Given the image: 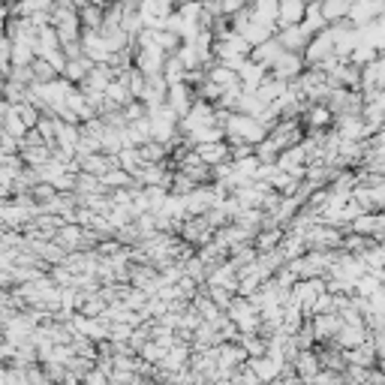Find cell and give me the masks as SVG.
<instances>
[{
  "label": "cell",
  "mask_w": 385,
  "mask_h": 385,
  "mask_svg": "<svg viewBox=\"0 0 385 385\" xmlns=\"http://www.w3.org/2000/svg\"><path fill=\"white\" fill-rule=\"evenodd\" d=\"M85 385H111V379H109V373L106 370H99V367H94L85 377Z\"/></svg>",
  "instance_id": "obj_8"
},
{
  "label": "cell",
  "mask_w": 385,
  "mask_h": 385,
  "mask_svg": "<svg viewBox=\"0 0 385 385\" xmlns=\"http://www.w3.org/2000/svg\"><path fill=\"white\" fill-rule=\"evenodd\" d=\"M196 154L202 157V163H208L211 169H217V166L232 160V145L226 142V139H220V142H202V145H196Z\"/></svg>",
  "instance_id": "obj_2"
},
{
  "label": "cell",
  "mask_w": 385,
  "mask_h": 385,
  "mask_svg": "<svg viewBox=\"0 0 385 385\" xmlns=\"http://www.w3.org/2000/svg\"><path fill=\"white\" fill-rule=\"evenodd\" d=\"M370 341V328L367 325H343L341 328V334H337V346L341 349H355V346H361V343H367Z\"/></svg>",
  "instance_id": "obj_3"
},
{
  "label": "cell",
  "mask_w": 385,
  "mask_h": 385,
  "mask_svg": "<svg viewBox=\"0 0 385 385\" xmlns=\"http://www.w3.org/2000/svg\"><path fill=\"white\" fill-rule=\"evenodd\" d=\"M346 361L349 365H358V367H379V355H377V346H373V341L361 343L355 349H346Z\"/></svg>",
  "instance_id": "obj_5"
},
{
  "label": "cell",
  "mask_w": 385,
  "mask_h": 385,
  "mask_svg": "<svg viewBox=\"0 0 385 385\" xmlns=\"http://www.w3.org/2000/svg\"><path fill=\"white\" fill-rule=\"evenodd\" d=\"M292 365H295L298 377H301L304 382L313 379L316 373L322 370V361H319V353H316V349H301V353L295 355V361H292Z\"/></svg>",
  "instance_id": "obj_4"
},
{
  "label": "cell",
  "mask_w": 385,
  "mask_h": 385,
  "mask_svg": "<svg viewBox=\"0 0 385 385\" xmlns=\"http://www.w3.org/2000/svg\"><path fill=\"white\" fill-rule=\"evenodd\" d=\"M241 346L247 349L250 358H259V355H268V337L262 331H250V334H241Z\"/></svg>",
  "instance_id": "obj_7"
},
{
  "label": "cell",
  "mask_w": 385,
  "mask_h": 385,
  "mask_svg": "<svg viewBox=\"0 0 385 385\" xmlns=\"http://www.w3.org/2000/svg\"><path fill=\"white\" fill-rule=\"evenodd\" d=\"M310 322H313V334L319 343H334L337 334H341V328L346 325L341 313H319V316H313Z\"/></svg>",
  "instance_id": "obj_1"
},
{
  "label": "cell",
  "mask_w": 385,
  "mask_h": 385,
  "mask_svg": "<svg viewBox=\"0 0 385 385\" xmlns=\"http://www.w3.org/2000/svg\"><path fill=\"white\" fill-rule=\"evenodd\" d=\"M247 365H250L256 370V377L262 379V382H271V379H277L280 377V370L283 365L277 358H271V355H259V358H247Z\"/></svg>",
  "instance_id": "obj_6"
}]
</instances>
